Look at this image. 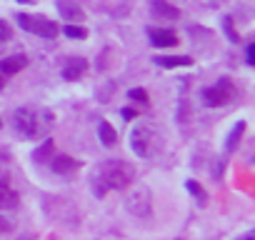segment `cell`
Here are the masks:
<instances>
[{
  "instance_id": "10",
  "label": "cell",
  "mask_w": 255,
  "mask_h": 240,
  "mask_svg": "<svg viewBox=\"0 0 255 240\" xmlns=\"http://www.w3.org/2000/svg\"><path fill=\"white\" fill-rule=\"evenodd\" d=\"M150 13L158 20H175V18H180V10L175 5H170L168 0H153V3H150Z\"/></svg>"
},
{
  "instance_id": "17",
  "label": "cell",
  "mask_w": 255,
  "mask_h": 240,
  "mask_svg": "<svg viewBox=\"0 0 255 240\" xmlns=\"http://www.w3.org/2000/svg\"><path fill=\"white\" fill-rule=\"evenodd\" d=\"M63 33H65L70 40H85V38H88V30H85L83 25H78V23H68V25L63 28Z\"/></svg>"
},
{
  "instance_id": "1",
  "label": "cell",
  "mask_w": 255,
  "mask_h": 240,
  "mask_svg": "<svg viewBox=\"0 0 255 240\" xmlns=\"http://www.w3.org/2000/svg\"><path fill=\"white\" fill-rule=\"evenodd\" d=\"M13 125H15L18 135H23L25 140H38V138H48V133L55 125V118L45 108L23 105L13 113Z\"/></svg>"
},
{
  "instance_id": "3",
  "label": "cell",
  "mask_w": 255,
  "mask_h": 240,
  "mask_svg": "<svg viewBox=\"0 0 255 240\" xmlns=\"http://www.w3.org/2000/svg\"><path fill=\"white\" fill-rule=\"evenodd\" d=\"M15 23H18L23 30H28V33H33V35H40V38H48V40L58 38V33H60L58 23H55V20H50V18H45V15H28V13H18V15H15Z\"/></svg>"
},
{
  "instance_id": "11",
  "label": "cell",
  "mask_w": 255,
  "mask_h": 240,
  "mask_svg": "<svg viewBox=\"0 0 255 240\" xmlns=\"http://www.w3.org/2000/svg\"><path fill=\"white\" fill-rule=\"evenodd\" d=\"M88 73V60L85 58H70L68 63H65V68H63V78L65 80H80L83 75Z\"/></svg>"
},
{
  "instance_id": "2",
  "label": "cell",
  "mask_w": 255,
  "mask_h": 240,
  "mask_svg": "<svg viewBox=\"0 0 255 240\" xmlns=\"http://www.w3.org/2000/svg\"><path fill=\"white\" fill-rule=\"evenodd\" d=\"M135 180V168L125 160H118V158H110L105 163H100L95 178H93V190L95 195H105L108 190H123Z\"/></svg>"
},
{
  "instance_id": "26",
  "label": "cell",
  "mask_w": 255,
  "mask_h": 240,
  "mask_svg": "<svg viewBox=\"0 0 255 240\" xmlns=\"http://www.w3.org/2000/svg\"><path fill=\"white\" fill-rule=\"evenodd\" d=\"M18 3H35V0H18Z\"/></svg>"
},
{
  "instance_id": "27",
  "label": "cell",
  "mask_w": 255,
  "mask_h": 240,
  "mask_svg": "<svg viewBox=\"0 0 255 240\" xmlns=\"http://www.w3.org/2000/svg\"><path fill=\"white\" fill-rule=\"evenodd\" d=\"M20 240H33V238H20Z\"/></svg>"
},
{
  "instance_id": "13",
  "label": "cell",
  "mask_w": 255,
  "mask_h": 240,
  "mask_svg": "<svg viewBox=\"0 0 255 240\" xmlns=\"http://www.w3.org/2000/svg\"><path fill=\"white\" fill-rule=\"evenodd\" d=\"M155 60V65H160V68H188V65H193V58H188V55H158V58H153Z\"/></svg>"
},
{
  "instance_id": "25",
  "label": "cell",
  "mask_w": 255,
  "mask_h": 240,
  "mask_svg": "<svg viewBox=\"0 0 255 240\" xmlns=\"http://www.w3.org/2000/svg\"><path fill=\"white\" fill-rule=\"evenodd\" d=\"M3 85H5V78H3V75H0V90H3Z\"/></svg>"
},
{
  "instance_id": "5",
  "label": "cell",
  "mask_w": 255,
  "mask_h": 240,
  "mask_svg": "<svg viewBox=\"0 0 255 240\" xmlns=\"http://www.w3.org/2000/svg\"><path fill=\"white\" fill-rule=\"evenodd\" d=\"M153 143H155V133L148 123H138L135 130L130 133V148L138 158H148L150 150H153Z\"/></svg>"
},
{
  "instance_id": "23",
  "label": "cell",
  "mask_w": 255,
  "mask_h": 240,
  "mask_svg": "<svg viewBox=\"0 0 255 240\" xmlns=\"http://www.w3.org/2000/svg\"><path fill=\"white\" fill-rule=\"evenodd\" d=\"M135 115H138V113H135L133 108H125V110H123V118H128V120H130V118H135Z\"/></svg>"
},
{
  "instance_id": "20",
  "label": "cell",
  "mask_w": 255,
  "mask_h": 240,
  "mask_svg": "<svg viewBox=\"0 0 255 240\" xmlns=\"http://www.w3.org/2000/svg\"><path fill=\"white\" fill-rule=\"evenodd\" d=\"M128 98H130L133 103H140V105H145V103H148V93H145L143 88H133L130 93H128Z\"/></svg>"
},
{
  "instance_id": "4",
  "label": "cell",
  "mask_w": 255,
  "mask_h": 240,
  "mask_svg": "<svg viewBox=\"0 0 255 240\" xmlns=\"http://www.w3.org/2000/svg\"><path fill=\"white\" fill-rule=\"evenodd\" d=\"M235 95H238V90H235L230 78H220L203 90V100H205L208 108H225Z\"/></svg>"
},
{
  "instance_id": "15",
  "label": "cell",
  "mask_w": 255,
  "mask_h": 240,
  "mask_svg": "<svg viewBox=\"0 0 255 240\" xmlns=\"http://www.w3.org/2000/svg\"><path fill=\"white\" fill-rule=\"evenodd\" d=\"M50 158H53V140H50V138H43V143L33 150V160H35L38 165H45Z\"/></svg>"
},
{
  "instance_id": "21",
  "label": "cell",
  "mask_w": 255,
  "mask_h": 240,
  "mask_svg": "<svg viewBox=\"0 0 255 240\" xmlns=\"http://www.w3.org/2000/svg\"><path fill=\"white\" fill-rule=\"evenodd\" d=\"M10 35H13V28H10L5 20H0V43H8Z\"/></svg>"
},
{
  "instance_id": "19",
  "label": "cell",
  "mask_w": 255,
  "mask_h": 240,
  "mask_svg": "<svg viewBox=\"0 0 255 240\" xmlns=\"http://www.w3.org/2000/svg\"><path fill=\"white\" fill-rule=\"evenodd\" d=\"M223 28H225V33H228L230 43H238V40H240V38H238V30L233 28V18H230V15H225V18H223Z\"/></svg>"
},
{
  "instance_id": "9",
  "label": "cell",
  "mask_w": 255,
  "mask_h": 240,
  "mask_svg": "<svg viewBox=\"0 0 255 240\" xmlns=\"http://www.w3.org/2000/svg\"><path fill=\"white\" fill-rule=\"evenodd\" d=\"M18 203H20V195L10 188L5 178H0V210H13L18 208Z\"/></svg>"
},
{
  "instance_id": "12",
  "label": "cell",
  "mask_w": 255,
  "mask_h": 240,
  "mask_svg": "<svg viewBox=\"0 0 255 240\" xmlns=\"http://www.w3.org/2000/svg\"><path fill=\"white\" fill-rule=\"evenodd\" d=\"M25 65H28V58H25V55H10V58H3V60H0V75H3V78L15 75V73H20Z\"/></svg>"
},
{
  "instance_id": "18",
  "label": "cell",
  "mask_w": 255,
  "mask_h": 240,
  "mask_svg": "<svg viewBox=\"0 0 255 240\" xmlns=\"http://www.w3.org/2000/svg\"><path fill=\"white\" fill-rule=\"evenodd\" d=\"M185 188H188V193H190L193 198H198V205H205V203H208V193L203 190V185H200V183L188 180V183H185Z\"/></svg>"
},
{
  "instance_id": "16",
  "label": "cell",
  "mask_w": 255,
  "mask_h": 240,
  "mask_svg": "<svg viewBox=\"0 0 255 240\" xmlns=\"http://www.w3.org/2000/svg\"><path fill=\"white\" fill-rule=\"evenodd\" d=\"M243 133H245V123L240 120V123H238V125L230 130V138H228V145H225V148H228V153H233V150L240 145V138H243Z\"/></svg>"
},
{
  "instance_id": "24",
  "label": "cell",
  "mask_w": 255,
  "mask_h": 240,
  "mask_svg": "<svg viewBox=\"0 0 255 240\" xmlns=\"http://www.w3.org/2000/svg\"><path fill=\"white\" fill-rule=\"evenodd\" d=\"M238 240H253V233H248V235H243V238H238Z\"/></svg>"
},
{
  "instance_id": "8",
  "label": "cell",
  "mask_w": 255,
  "mask_h": 240,
  "mask_svg": "<svg viewBox=\"0 0 255 240\" xmlns=\"http://www.w3.org/2000/svg\"><path fill=\"white\" fill-rule=\"evenodd\" d=\"M48 163H50L53 173H58V175H70V173H75L80 168V160H75L70 155H53Z\"/></svg>"
},
{
  "instance_id": "22",
  "label": "cell",
  "mask_w": 255,
  "mask_h": 240,
  "mask_svg": "<svg viewBox=\"0 0 255 240\" xmlns=\"http://www.w3.org/2000/svg\"><path fill=\"white\" fill-rule=\"evenodd\" d=\"M245 63H248V65L255 63V43H250V45L245 48Z\"/></svg>"
},
{
  "instance_id": "14",
  "label": "cell",
  "mask_w": 255,
  "mask_h": 240,
  "mask_svg": "<svg viewBox=\"0 0 255 240\" xmlns=\"http://www.w3.org/2000/svg\"><path fill=\"white\" fill-rule=\"evenodd\" d=\"M98 135H100V143H103L105 148H113V145L118 143V133H115V128L108 123V120H100V125H98Z\"/></svg>"
},
{
  "instance_id": "28",
  "label": "cell",
  "mask_w": 255,
  "mask_h": 240,
  "mask_svg": "<svg viewBox=\"0 0 255 240\" xmlns=\"http://www.w3.org/2000/svg\"><path fill=\"white\" fill-rule=\"evenodd\" d=\"M3 228H5V225H3V223H0V230H3Z\"/></svg>"
},
{
  "instance_id": "7",
  "label": "cell",
  "mask_w": 255,
  "mask_h": 240,
  "mask_svg": "<svg viewBox=\"0 0 255 240\" xmlns=\"http://www.w3.org/2000/svg\"><path fill=\"white\" fill-rule=\"evenodd\" d=\"M58 13H60V18L63 20H68V23H83L85 20V10L80 8V5H75V0H58Z\"/></svg>"
},
{
  "instance_id": "6",
  "label": "cell",
  "mask_w": 255,
  "mask_h": 240,
  "mask_svg": "<svg viewBox=\"0 0 255 240\" xmlns=\"http://www.w3.org/2000/svg\"><path fill=\"white\" fill-rule=\"evenodd\" d=\"M148 38H150V45H155V48H175L178 45V35L170 28H148Z\"/></svg>"
}]
</instances>
